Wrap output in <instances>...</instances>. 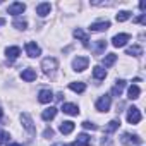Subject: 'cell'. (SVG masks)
I'll return each instance as SVG.
<instances>
[{"label": "cell", "mask_w": 146, "mask_h": 146, "mask_svg": "<svg viewBox=\"0 0 146 146\" xmlns=\"http://www.w3.org/2000/svg\"><path fill=\"white\" fill-rule=\"evenodd\" d=\"M57 67H58V62H57V58H53V57H46V58H43V62H41V69H43V72L45 74H53V72L57 70Z\"/></svg>", "instance_id": "1"}, {"label": "cell", "mask_w": 146, "mask_h": 146, "mask_svg": "<svg viewBox=\"0 0 146 146\" xmlns=\"http://www.w3.org/2000/svg\"><path fill=\"white\" fill-rule=\"evenodd\" d=\"M120 141H122V144H125V146L141 144V143H143V139H141L137 134H131V132H124V134L120 136Z\"/></svg>", "instance_id": "2"}, {"label": "cell", "mask_w": 146, "mask_h": 146, "mask_svg": "<svg viewBox=\"0 0 146 146\" xmlns=\"http://www.w3.org/2000/svg\"><path fill=\"white\" fill-rule=\"evenodd\" d=\"M88 64H90L88 57H76L72 60V67H74L76 72H83L84 69H88Z\"/></svg>", "instance_id": "3"}, {"label": "cell", "mask_w": 146, "mask_h": 146, "mask_svg": "<svg viewBox=\"0 0 146 146\" xmlns=\"http://www.w3.org/2000/svg\"><path fill=\"white\" fill-rule=\"evenodd\" d=\"M110 105H112V98L108 95H103L100 96V100L96 102V110L98 112H108L110 110Z\"/></svg>", "instance_id": "4"}, {"label": "cell", "mask_w": 146, "mask_h": 146, "mask_svg": "<svg viewBox=\"0 0 146 146\" xmlns=\"http://www.w3.org/2000/svg\"><path fill=\"white\" fill-rule=\"evenodd\" d=\"M127 122L129 124H139L141 122V112L136 107H131L127 110Z\"/></svg>", "instance_id": "5"}, {"label": "cell", "mask_w": 146, "mask_h": 146, "mask_svg": "<svg viewBox=\"0 0 146 146\" xmlns=\"http://www.w3.org/2000/svg\"><path fill=\"white\" fill-rule=\"evenodd\" d=\"M129 40H131V36H129V35L120 33V35H115V36L112 38V45H113V46H117V48H120V46H124Z\"/></svg>", "instance_id": "6"}, {"label": "cell", "mask_w": 146, "mask_h": 146, "mask_svg": "<svg viewBox=\"0 0 146 146\" xmlns=\"http://www.w3.org/2000/svg\"><path fill=\"white\" fill-rule=\"evenodd\" d=\"M24 11H26V5L21 4V2H14V4H11V5L7 7V12L12 14V16H19V14H23Z\"/></svg>", "instance_id": "7"}, {"label": "cell", "mask_w": 146, "mask_h": 146, "mask_svg": "<svg viewBox=\"0 0 146 146\" xmlns=\"http://www.w3.org/2000/svg\"><path fill=\"white\" fill-rule=\"evenodd\" d=\"M26 53H28L29 57H33V58H35V57H38V55L41 53V48H40L36 43L28 41V43H26Z\"/></svg>", "instance_id": "8"}, {"label": "cell", "mask_w": 146, "mask_h": 146, "mask_svg": "<svg viewBox=\"0 0 146 146\" xmlns=\"http://www.w3.org/2000/svg\"><path fill=\"white\" fill-rule=\"evenodd\" d=\"M60 110H62L64 113H67V115H79V108H78V105H74V103H64Z\"/></svg>", "instance_id": "9"}, {"label": "cell", "mask_w": 146, "mask_h": 146, "mask_svg": "<svg viewBox=\"0 0 146 146\" xmlns=\"http://www.w3.org/2000/svg\"><path fill=\"white\" fill-rule=\"evenodd\" d=\"M53 98H55V96H53V93H52L50 90H41V91L38 93V100H40V103H50Z\"/></svg>", "instance_id": "10"}, {"label": "cell", "mask_w": 146, "mask_h": 146, "mask_svg": "<svg viewBox=\"0 0 146 146\" xmlns=\"http://www.w3.org/2000/svg\"><path fill=\"white\" fill-rule=\"evenodd\" d=\"M21 122H23V125H24V129L28 131V132H35V125H33V119L28 115V113H23L21 115Z\"/></svg>", "instance_id": "11"}, {"label": "cell", "mask_w": 146, "mask_h": 146, "mask_svg": "<svg viewBox=\"0 0 146 146\" xmlns=\"http://www.w3.org/2000/svg\"><path fill=\"white\" fill-rule=\"evenodd\" d=\"M50 11H52V5H50L48 2H43V4H38V5H36V14H38V16H41V17L48 16V14H50Z\"/></svg>", "instance_id": "12"}, {"label": "cell", "mask_w": 146, "mask_h": 146, "mask_svg": "<svg viewBox=\"0 0 146 146\" xmlns=\"http://www.w3.org/2000/svg\"><path fill=\"white\" fill-rule=\"evenodd\" d=\"M74 122H70V120H64V122H60V125H58V131L62 132V134H70L72 131H74Z\"/></svg>", "instance_id": "13"}, {"label": "cell", "mask_w": 146, "mask_h": 146, "mask_svg": "<svg viewBox=\"0 0 146 146\" xmlns=\"http://www.w3.org/2000/svg\"><path fill=\"white\" fill-rule=\"evenodd\" d=\"M110 28V23L108 21H100V23H93L91 26H90V29L91 31H96V33H100V31H107Z\"/></svg>", "instance_id": "14"}, {"label": "cell", "mask_w": 146, "mask_h": 146, "mask_svg": "<svg viewBox=\"0 0 146 146\" xmlns=\"http://www.w3.org/2000/svg\"><path fill=\"white\" fill-rule=\"evenodd\" d=\"M105 48H107V41L105 40H96L93 43V53L95 55H102L105 52Z\"/></svg>", "instance_id": "15"}, {"label": "cell", "mask_w": 146, "mask_h": 146, "mask_svg": "<svg viewBox=\"0 0 146 146\" xmlns=\"http://www.w3.org/2000/svg\"><path fill=\"white\" fill-rule=\"evenodd\" d=\"M91 144V137L86 134V132H83V134H79L78 136V139H76V144L74 146H90Z\"/></svg>", "instance_id": "16"}, {"label": "cell", "mask_w": 146, "mask_h": 146, "mask_svg": "<svg viewBox=\"0 0 146 146\" xmlns=\"http://www.w3.org/2000/svg\"><path fill=\"white\" fill-rule=\"evenodd\" d=\"M124 88H125V81H124V79H119V81L115 83V86L112 88V95H113V96H120L122 91H124Z\"/></svg>", "instance_id": "17"}, {"label": "cell", "mask_w": 146, "mask_h": 146, "mask_svg": "<svg viewBox=\"0 0 146 146\" xmlns=\"http://www.w3.org/2000/svg\"><path fill=\"white\" fill-rule=\"evenodd\" d=\"M55 115H57V108H55V107H48V108H45V110H43L41 119H43V120H52Z\"/></svg>", "instance_id": "18"}, {"label": "cell", "mask_w": 146, "mask_h": 146, "mask_svg": "<svg viewBox=\"0 0 146 146\" xmlns=\"http://www.w3.org/2000/svg\"><path fill=\"white\" fill-rule=\"evenodd\" d=\"M21 78H23L24 81L31 83V81H35V79H36V72H35L33 69H26V70H23V72H21Z\"/></svg>", "instance_id": "19"}, {"label": "cell", "mask_w": 146, "mask_h": 146, "mask_svg": "<svg viewBox=\"0 0 146 146\" xmlns=\"http://www.w3.org/2000/svg\"><path fill=\"white\" fill-rule=\"evenodd\" d=\"M93 76H95L96 81H102V79H105V76H107V70H105L102 65H96V67L93 69Z\"/></svg>", "instance_id": "20"}, {"label": "cell", "mask_w": 146, "mask_h": 146, "mask_svg": "<svg viewBox=\"0 0 146 146\" xmlns=\"http://www.w3.org/2000/svg\"><path fill=\"white\" fill-rule=\"evenodd\" d=\"M115 62H117V55H115V53H108V55L103 58V67H105V70H107L108 67H112Z\"/></svg>", "instance_id": "21"}, {"label": "cell", "mask_w": 146, "mask_h": 146, "mask_svg": "<svg viewBox=\"0 0 146 146\" xmlns=\"http://www.w3.org/2000/svg\"><path fill=\"white\" fill-rule=\"evenodd\" d=\"M69 88L74 91V93H84L86 84H84V83H81V81H76V83H70V84H69Z\"/></svg>", "instance_id": "22"}, {"label": "cell", "mask_w": 146, "mask_h": 146, "mask_svg": "<svg viewBox=\"0 0 146 146\" xmlns=\"http://www.w3.org/2000/svg\"><path fill=\"white\" fill-rule=\"evenodd\" d=\"M74 36H76V38H79V40L83 41V45H84V46H88L90 38H88V35H86L83 29H79V28H78V29H74Z\"/></svg>", "instance_id": "23"}, {"label": "cell", "mask_w": 146, "mask_h": 146, "mask_svg": "<svg viewBox=\"0 0 146 146\" xmlns=\"http://www.w3.org/2000/svg\"><path fill=\"white\" fill-rule=\"evenodd\" d=\"M5 53H7L9 58H17V57L21 55V48H19V46H9V48L5 50Z\"/></svg>", "instance_id": "24"}, {"label": "cell", "mask_w": 146, "mask_h": 146, "mask_svg": "<svg viewBox=\"0 0 146 146\" xmlns=\"http://www.w3.org/2000/svg\"><path fill=\"white\" fill-rule=\"evenodd\" d=\"M127 95H129V98H131V100H137V98H139V95H141V90H139V86L132 84V86L129 88Z\"/></svg>", "instance_id": "25"}, {"label": "cell", "mask_w": 146, "mask_h": 146, "mask_svg": "<svg viewBox=\"0 0 146 146\" xmlns=\"http://www.w3.org/2000/svg\"><path fill=\"white\" fill-rule=\"evenodd\" d=\"M119 125H120V120H110V122H108V125L105 127V132H107V134H112L113 131H117V129H119Z\"/></svg>", "instance_id": "26"}, {"label": "cell", "mask_w": 146, "mask_h": 146, "mask_svg": "<svg viewBox=\"0 0 146 146\" xmlns=\"http://www.w3.org/2000/svg\"><path fill=\"white\" fill-rule=\"evenodd\" d=\"M127 55L139 57V55H143V48H141V46H137V45H134V46H129V48H127Z\"/></svg>", "instance_id": "27"}, {"label": "cell", "mask_w": 146, "mask_h": 146, "mask_svg": "<svg viewBox=\"0 0 146 146\" xmlns=\"http://www.w3.org/2000/svg\"><path fill=\"white\" fill-rule=\"evenodd\" d=\"M129 17H131V12H129V11H120V12L117 14V21H119V23H124V21H127Z\"/></svg>", "instance_id": "28"}, {"label": "cell", "mask_w": 146, "mask_h": 146, "mask_svg": "<svg viewBox=\"0 0 146 146\" xmlns=\"http://www.w3.org/2000/svg\"><path fill=\"white\" fill-rule=\"evenodd\" d=\"M12 26H14L16 29H26V28H28V23H26L24 19H16V21L12 23Z\"/></svg>", "instance_id": "29"}, {"label": "cell", "mask_w": 146, "mask_h": 146, "mask_svg": "<svg viewBox=\"0 0 146 146\" xmlns=\"http://www.w3.org/2000/svg\"><path fill=\"white\" fill-rule=\"evenodd\" d=\"M9 132H5V131H0V144H5V143H9Z\"/></svg>", "instance_id": "30"}, {"label": "cell", "mask_w": 146, "mask_h": 146, "mask_svg": "<svg viewBox=\"0 0 146 146\" xmlns=\"http://www.w3.org/2000/svg\"><path fill=\"white\" fill-rule=\"evenodd\" d=\"M83 127H84V129H91V131H96V129H98V125L93 124V122H90V120H84V122H83Z\"/></svg>", "instance_id": "31"}, {"label": "cell", "mask_w": 146, "mask_h": 146, "mask_svg": "<svg viewBox=\"0 0 146 146\" xmlns=\"http://www.w3.org/2000/svg\"><path fill=\"white\" fill-rule=\"evenodd\" d=\"M136 23H141V24H144V23H146V16H144V14H141V16L136 19Z\"/></svg>", "instance_id": "32"}, {"label": "cell", "mask_w": 146, "mask_h": 146, "mask_svg": "<svg viewBox=\"0 0 146 146\" xmlns=\"http://www.w3.org/2000/svg\"><path fill=\"white\" fill-rule=\"evenodd\" d=\"M43 136H45V137H52V136H53V131H52V129H45Z\"/></svg>", "instance_id": "33"}, {"label": "cell", "mask_w": 146, "mask_h": 146, "mask_svg": "<svg viewBox=\"0 0 146 146\" xmlns=\"http://www.w3.org/2000/svg\"><path fill=\"white\" fill-rule=\"evenodd\" d=\"M5 24V19H0V26H4Z\"/></svg>", "instance_id": "34"}, {"label": "cell", "mask_w": 146, "mask_h": 146, "mask_svg": "<svg viewBox=\"0 0 146 146\" xmlns=\"http://www.w3.org/2000/svg\"><path fill=\"white\" fill-rule=\"evenodd\" d=\"M9 146H21V144H16V143H14V144H9Z\"/></svg>", "instance_id": "35"}, {"label": "cell", "mask_w": 146, "mask_h": 146, "mask_svg": "<svg viewBox=\"0 0 146 146\" xmlns=\"http://www.w3.org/2000/svg\"><path fill=\"white\" fill-rule=\"evenodd\" d=\"M64 146H74V144H64Z\"/></svg>", "instance_id": "36"}, {"label": "cell", "mask_w": 146, "mask_h": 146, "mask_svg": "<svg viewBox=\"0 0 146 146\" xmlns=\"http://www.w3.org/2000/svg\"><path fill=\"white\" fill-rule=\"evenodd\" d=\"M53 146H64V144H53Z\"/></svg>", "instance_id": "37"}, {"label": "cell", "mask_w": 146, "mask_h": 146, "mask_svg": "<svg viewBox=\"0 0 146 146\" xmlns=\"http://www.w3.org/2000/svg\"><path fill=\"white\" fill-rule=\"evenodd\" d=\"M0 117H2V110H0Z\"/></svg>", "instance_id": "38"}]
</instances>
